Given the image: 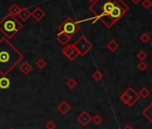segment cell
<instances>
[{"mask_svg": "<svg viewBox=\"0 0 152 129\" xmlns=\"http://www.w3.org/2000/svg\"><path fill=\"white\" fill-rule=\"evenodd\" d=\"M66 85L70 88V89H74L76 86L78 85V82L76 81L74 78H70L66 81Z\"/></svg>", "mask_w": 152, "mask_h": 129, "instance_id": "9a60e30c", "label": "cell"}, {"mask_svg": "<svg viewBox=\"0 0 152 129\" xmlns=\"http://www.w3.org/2000/svg\"><path fill=\"white\" fill-rule=\"evenodd\" d=\"M72 45L77 49L80 56H83L87 55L93 48L92 43L85 36H81L74 43H72Z\"/></svg>", "mask_w": 152, "mask_h": 129, "instance_id": "5b68a950", "label": "cell"}, {"mask_svg": "<svg viewBox=\"0 0 152 129\" xmlns=\"http://www.w3.org/2000/svg\"><path fill=\"white\" fill-rule=\"evenodd\" d=\"M89 9L95 15V21L100 20L109 28L122 17L127 7L121 0H96Z\"/></svg>", "mask_w": 152, "mask_h": 129, "instance_id": "6da1fadb", "label": "cell"}, {"mask_svg": "<svg viewBox=\"0 0 152 129\" xmlns=\"http://www.w3.org/2000/svg\"><path fill=\"white\" fill-rule=\"evenodd\" d=\"M19 70L23 75H29L33 70V67H32V66H31V64L29 62L24 61L21 64H19Z\"/></svg>", "mask_w": 152, "mask_h": 129, "instance_id": "30bf717a", "label": "cell"}, {"mask_svg": "<svg viewBox=\"0 0 152 129\" xmlns=\"http://www.w3.org/2000/svg\"><path fill=\"white\" fill-rule=\"evenodd\" d=\"M46 15V12L43 11L40 7H36L32 12H31V16L34 18L35 21L40 22Z\"/></svg>", "mask_w": 152, "mask_h": 129, "instance_id": "ba28073f", "label": "cell"}, {"mask_svg": "<svg viewBox=\"0 0 152 129\" xmlns=\"http://www.w3.org/2000/svg\"><path fill=\"white\" fill-rule=\"evenodd\" d=\"M92 117L87 111H83L78 117H77V121L83 125V126H87L89 123L91 121Z\"/></svg>", "mask_w": 152, "mask_h": 129, "instance_id": "52a82bcc", "label": "cell"}, {"mask_svg": "<svg viewBox=\"0 0 152 129\" xmlns=\"http://www.w3.org/2000/svg\"><path fill=\"white\" fill-rule=\"evenodd\" d=\"M22 29L23 23L13 15H7L0 20V32L9 40L13 39Z\"/></svg>", "mask_w": 152, "mask_h": 129, "instance_id": "3957f363", "label": "cell"}, {"mask_svg": "<svg viewBox=\"0 0 152 129\" xmlns=\"http://www.w3.org/2000/svg\"><path fill=\"white\" fill-rule=\"evenodd\" d=\"M102 117L99 116V115H95L93 117H92V119H91V121H93V123L95 124V125H99L101 122H102Z\"/></svg>", "mask_w": 152, "mask_h": 129, "instance_id": "d6986e66", "label": "cell"}, {"mask_svg": "<svg viewBox=\"0 0 152 129\" xmlns=\"http://www.w3.org/2000/svg\"><path fill=\"white\" fill-rule=\"evenodd\" d=\"M20 10H21V7H20L17 4L15 3V4L11 5L10 7L8 8V14H9L10 15H13V16L16 17V16L18 15L19 12H20Z\"/></svg>", "mask_w": 152, "mask_h": 129, "instance_id": "4fadbf2b", "label": "cell"}, {"mask_svg": "<svg viewBox=\"0 0 152 129\" xmlns=\"http://www.w3.org/2000/svg\"><path fill=\"white\" fill-rule=\"evenodd\" d=\"M132 1L133 3H138V2H139V0H132Z\"/></svg>", "mask_w": 152, "mask_h": 129, "instance_id": "7402d4cb", "label": "cell"}, {"mask_svg": "<svg viewBox=\"0 0 152 129\" xmlns=\"http://www.w3.org/2000/svg\"><path fill=\"white\" fill-rule=\"evenodd\" d=\"M71 40V38H69L67 35H65L64 33L59 32L56 35V40L62 45V46H66L69 42V40Z\"/></svg>", "mask_w": 152, "mask_h": 129, "instance_id": "7c38bea8", "label": "cell"}, {"mask_svg": "<svg viewBox=\"0 0 152 129\" xmlns=\"http://www.w3.org/2000/svg\"><path fill=\"white\" fill-rule=\"evenodd\" d=\"M124 129H132V128H131V127H130L129 125H127V126H125V127H124Z\"/></svg>", "mask_w": 152, "mask_h": 129, "instance_id": "44dd1931", "label": "cell"}, {"mask_svg": "<svg viewBox=\"0 0 152 129\" xmlns=\"http://www.w3.org/2000/svg\"><path fill=\"white\" fill-rule=\"evenodd\" d=\"M107 48L110 50V51H112V52H114L117 48H118V44L116 43V41L115 40H110L108 43H107Z\"/></svg>", "mask_w": 152, "mask_h": 129, "instance_id": "2e32d148", "label": "cell"}, {"mask_svg": "<svg viewBox=\"0 0 152 129\" xmlns=\"http://www.w3.org/2000/svg\"><path fill=\"white\" fill-rule=\"evenodd\" d=\"M62 53L71 61H74L80 56L79 52L74 48L72 44H67L66 46H64V48L62 49Z\"/></svg>", "mask_w": 152, "mask_h": 129, "instance_id": "8992f818", "label": "cell"}, {"mask_svg": "<svg viewBox=\"0 0 152 129\" xmlns=\"http://www.w3.org/2000/svg\"><path fill=\"white\" fill-rule=\"evenodd\" d=\"M56 108H57V110H58L62 115H65V114H67V113L70 111L71 106H70L65 100H63V101H61V102L57 105Z\"/></svg>", "mask_w": 152, "mask_h": 129, "instance_id": "8fae6325", "label": "cell"}, {"mask_svg": "<svg viewBox=\"0 0 152 129\" xmlns=\"http://www.w3.org/2000/svg\"><path fill=\"white\" fill-rule=\"evenodd\" d=\"M92 77H93V79L94 80H96V81H100L102 78H103V74L100 72V71H96V72H94L93 73V75H92Z\"/></svg>", "mask_w": 152, "mask_h": 129, "instance_id": "e0dca14e", "label": "cell"}, {"mask_svg": "<svg viewBox=\"0 0 152 129\" xmlns=\"http://www.w3.org/2000/svg\"><path fill=\"white\" fill-rule=\"evenodd\" d=\"M88 1H89L90 3H91V4H92V3H94V2L96 1V0H88Z\"/></svg>", "mask_w": 152, "mask_h": 129, "instance_id": "ffe728a7", "label": "cell"}, {"mask_svg": "<svg viewBox=\"0 0 152 129\" xmlns=\"http://www.w3.org/2000/svg\"><path fill=\"white\" fill-rule=\"evenodd\" d=\"M35 66H36L37 68L42 70V69H44V68L47 67V62H46L42 57H39V58L37 59V61L35 62Z\"/></svg>", "mask_w": 152, "mask_h": 129, "instance_id": "5bb4252c", "label": "cell"}, {"mask_svg": "<svg viewBox=\"0 0 152 129\" xmlns=\"http://www.w3.org/2000/svg\"><path fill=\"white\" fill-rule=\"evenodd\" d=\"M58 31H59V32L64 33L65 35H67L69 38L72 39V36H74L76 33L80 31V26H79L77 22H75L74 20H72V18L67 17L59 25Z\"/></svg>", "mask_w": 152, "mask_h": 129, "instance_id": "277c9868", "label": "cell"}, {"mask_svg": "<svg viewBox=\"0 0 152 129\" xmlns=\"http://www.w3.org/2000/svg\"><path fill=\"white\" fill-rule=\"evenodd\" d=\"M23 55L6 37L0 39V75L7 76L23 59Z\"/></svg>", "mask_w": 152, "mask_h": 129, "instance_id": "7a4b0ae2", "label": "cell"}, {"mask_svg": "<svg viewBox=\"0 0 152 129\" xmlns=\"http://www.w3.org/2000/svg\"><path fill=\"white\" fill-rule=\"evenodd\" d=\"M10 129H15V128H14V127H12V128H10Z\"/></svg>", "mask_w": 152, "mask_h": 129, "instance_id": "603a6c76", "label": "cell"}, {"mask_svg": "<svg viewBox=\"0 0 152 129\" xmlns=\"http://www.w3.org/2000/svg\"><path fill=\"white\" fill-rule=\"evenodd\" d=\"M17 16L20 18L22 22H26L31 16V12L27 7H21V10Z\"/></svg>", "mask_w": 152, "mask_h": 129, "instance_id": "9c48e42d", "label": "cell"}, {"mask_svg": "<svg viewBox=\"0 0 152 129\" xmlns=\"http://www.w3.org/2000/svg\"><path fill=\"white\" fill-rule=\"evenodd\" d=\"M45 127H46V129H56V123H55L54 121L49 120V121H48V122L46 123Z\"/></svg>", "mask_w": 152, "mask_h": 129, "instance_id": "ac0fdd59", "label": "cell"}]
</instances>
